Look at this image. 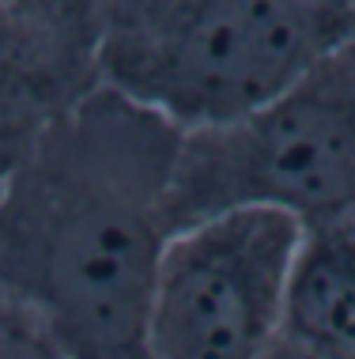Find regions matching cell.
I'll use <instances>...</instances> for the list:
<instances>
[{
  "instance_id": "cell-1",
  "label": "cell",
  "mask_w": 355,
  "mask_h": 359,
  "mask_svg": "<svg viewBox=\"0 0 355 359\" xmlns=\"http://www.w3.org/2000/svg\"><path fill=\"white\" fill-rule=\"evenodd\" d=\"M181 133L95 83L0 182V299L61 359H148Z\"/></svg>"
},
{
  "instance_id": "cell-2",
  "label": "cell",
  "mask_w": 355,
  "mask_h": 359,
  "mask_svg": "<svg viewBox=\"0 0 355 359\" xmlns=\"http://www.w3.org/2000/svg\"><path fill=\"white\" fill-rule=\"evenodd\" d=\"M95 83L178 133L231 125L340 46L337 0H83Z\"/></svg>"
},
{
  "instance_id": "cell-3",
  "label": "cell",
  "mask_w": 355,
  "mask_h": 359,
  "mask_svg": "<svg viewBox=\"0 0 355 359\" xmlns=\"http://www.w3.org/2000/svg\"><path fill=\"white\" fill-rule=\"evenodd\" d=\"M265 208L302 231L355 219V46H337L253 114L181 133L170 227Z\"/></svg>"
},
{
  "instance_id": "cell-4",
  "label": "cell",
  "mask_w": 355,
  "mask_h": 359,
  "mask_svg": "<svg viewBox=\"0 0 355 359\" xmlns=\"http://www.w3.org/2000/svg\"><path fill=\"white\" fill-rule=\"evenodd\" d=\"M302 238V223L265 208L174 231L151 287L148 359H268Z\"/></svg>"
},
{
  "instance_id": "cell-5",
  "label": "cell",
  "mask_w": 355,
  "mask_h": 359,
  "mask_svg": "<svg viewBox=\"0 0 355 359\" xmlns=\"http://www.w3.org/2000/svg\"><path fill=\"white\" fill-rule=\"evenodd\" d=\"M91 87L95 72L83 34L0 8V182L57 114Z\"/></svg>"
},
{
  "instance_id": "cell-6",
  "label": "cell",
  "mask_w": 355,
  "mask_h": 359,
  "mask_svg": "<svg viewBox=\"0 0 355 359\" xmlns=\"http://www.w3.org/2000/svg\"><path fill=\"white\" fill-rule=\"evenodd\" d=\"M0 359H61V352L34 325V318L0 299Z\"/></svg>"
},
{
  "instance_id": "cell-7",
  "label": "cell",
  "mask_w": 355,
  "mask_h": 359,
  "mask_svg": "<svg viewBox=\"0 0 355 359\" xmlns=\"http://www.w3.org/2000/svg\"><path fill=\"white\" fill-rule=\"evenodd\" d=\"M0 8L38 19V23L61 27V31L83 34V0H0Z\"/></svg>"
},
{
  "instance_id": "cell-8",
  "label": "cell",
  "mask_w": 355,
  "mask_h": 359,
  "mask_svg": "<svg viewBox=\"0 0 355 359\" xmlns=\"http://www.w3.org/2000/svg\"><path fill=\"white\" fill-rule=\"evenodd\" d=\"M340 15V46H355V0H337Z\"/></svg>"
},
{
  "instance_id": "cell-9",
  "label": "cell",
  "mask_w": 355,
  "mask_h": 359,
  "mask_svg": "<svg viewBox=\"0 0 355 359\" xmlns=\"http://www.w3.org/2000/svg\"><path fill=\"white\" fill-rule=\"evenodd\" d=\"M268 359H325V355H318V352H310V348H302V344L280 337V344L272 348V355H268Z\"/></svg>"
}]
</instances>
